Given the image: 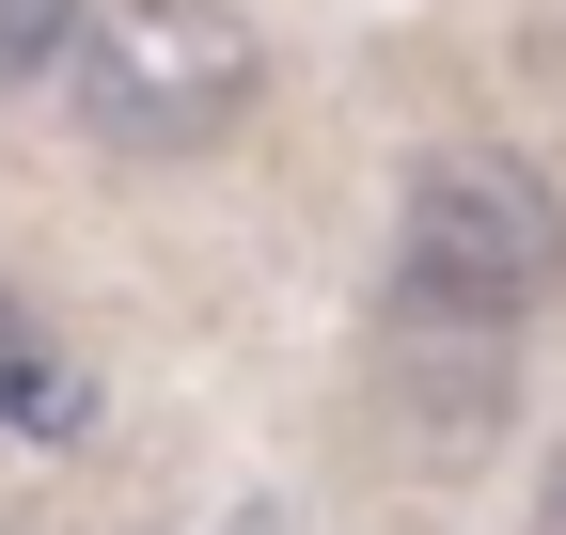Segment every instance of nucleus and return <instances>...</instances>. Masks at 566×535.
I'll use <instances>...</instances> for the list:
<instances>
[{
  "mask_svg": "<svg viewBox=\"0 0 566 535\" xmlns=\"http://www.w3.org/2000/svg\"><path fill=\"white\" fill-rule=\"evenodd\" d=\"M566 284V206L535 158H424L409 206H394V331H472V347H504V331Z\"/></svg>",
  "mask_w": 566,
  "mask_h": 535,
  "instance_id": "f257e3e1",
  "label": "nucleus"
},
{
  "mask_svg": "<svg viewBox=\"0 0 566 535\" xmlns=\"http://www.w3.org/2000/svg\"><path fill=\"white\" fill-rule=\"evenodd\" d=\"M80 0H0V95H63L80 80Z\"/></svg>",
  "mask_w": 566,
  "mask_h": 535,
  "instance_id": "7ed1b4c3",
  "label": "nucleus"
},
{
  "mask_svg": "<svg viewBox=\"0 0 566 535\" xmlns=\"http://www.w3.org/2000/svg\"><path fill=\"white\" fill-rule=\"evenodd\" d=\"M535 535H566V441H551V473H535Z\"/></svg>",
  "mask_w": 566,
  "mask_h": 535,
  "instance_id": "20e7f679",
  "label": "nucleus"
},
{
  "mask_svg": "<svg viewBox=\"0 0 566 535\" xmlns=\"http://www.w3.org/2000/svg\"><path fill=\"white\" fill-rule=\"evenodd\" d=\"M252 95H268V48L221 0H111L80 32V80H63V111H80L111 158H205Z\"/></svg>",
  "mask_w": 566,
  "mask_h": 535,
  "instance_id": "f03ea898",
  "label": "nucleus"
}]
</instances>
